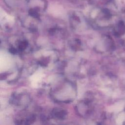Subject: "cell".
I'll list each match as a JSON object with an SVG mask.
<instances>
[{
	"label": "cell",
	"instance_id": "cell-1",
	"mask_svg": "<svg viewBox=\"0 0 125 125\" xmlns=\"http://www.w3.org/2000/svg\"><path fill=\"white\" fill-rule=\"evenodd\" d=\"M124 118H125V116L123 115H122L119 118V122L123 121V120H124Z\"/></svg>",
	"mask_w": 125,
	"mask_h": 125
}]
</instances>
